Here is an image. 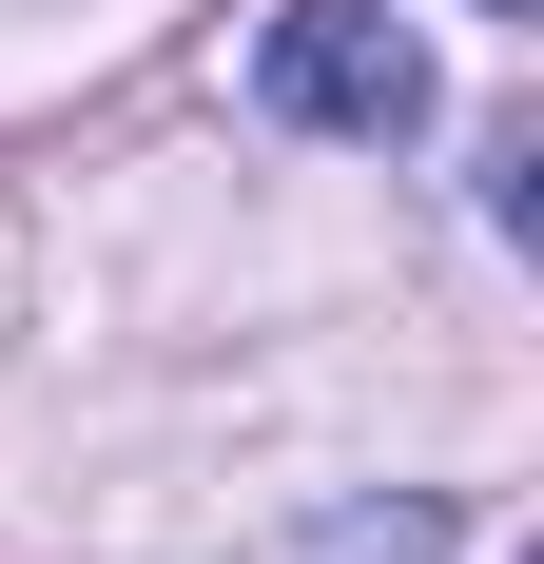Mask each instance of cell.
Here are the masks:
<instances>
[{
    "label": "cell",
    "instance_id": "1",
    "mask_svg": "<svg viewBox=\"0 0 544 564\" xmlns=\"http://www.w3.org/2000/svg\"><path fill=\"white\" fill-rule=\"evenodd\" d=\"M253 98L292 137H350V156H409L428 137V40H409V0H272L253 20Z\"/></svg>",
    "mask_w": 544,
    "mask_h": 564
}]
</instances>
